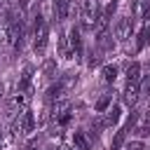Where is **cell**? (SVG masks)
Returning a JSON list of instances; mask_svg holds the SVG:
<instances>
[{"mask_svg":"<svg viewBox=\"0 0 150 150\" xmlns=\"http://www.w3.org/2000/svg\"><path fill=\"white\" fill-rule=\"evenodd\" d=\"M47 42H49V23L45 21V16L40 12L33 14V49L35 54H45L47 49Z\"/></svg>","mask_w":150,"mask_h":150,"instance_id":"1","label":"cell"},{"mask_svg":"<svg viewBox=\"0 0 150 150\" xmlns=\"http://www.w3.org/2000/svg\"><path fill=\"white\" fill-rule=\"evenodd\" d=\"M115 38L120 42H127L134 38V19L131 16H120L115 21Z\"/></svg>","mask_w":150,"mask_h":150,"instance_id":"2","label":"cell"},{"mask_svg":"<svg viewBox=\"0 0 150 150\" xmlns=\"http://www.w3.org/2000/svg\"><path fill=\"white\" fill-rule=\"evenodd\" d=\"M14 120H16V124H19L21 136H26V138H28V136L35 131V117H33V112H30L28 108H26V110H21Z\"/></svg>","mask_w":150,"mask_h":150,"instance_id":"3","label":"cell"},{"mask_svg":"<svg viewBox=\"0 0 150 150\" xmlns=\"http://www.w3.org/2000/svg\"><path fill=\"white\" fill-rule=\"evenodd\" d=\"M68 45H70L73 56L80 61V59H82V54H84V47H82V35H80V28H77V26H73V28H70V33H68Z\"/></svg>","mask_w":150,"mask_h":150,"instance_id":"4","label":"cell"},{"mask_svg":"<svg viewBox=\"0 0 150 150\" xmlns=\"http://www.w3.org/2000/svg\"><path fill=\"white\" fill-rule=\"evenodd\" d=\"M61 98H66V89H63L59 82L49 84V87H47V91H45V101L52 105V103H56V101H61Z\"/></svg>","mask_w":150,"mask_h":150,"instance_id":"5","label":"cell"},{"mask_svg":"<svg viewBox=\"0 0 150 150\" xmlns=\"http://www.w3.org/2000/svg\"><path fill=\"white\" fill-rule=\"evenodd\" d=\"M124 101H127V105H136L141 101L138 82H127V87H124Z\"/></svg>","mask_w":150,"mask_h":150,"instance_id":"6","label":"cell"},{"mask_svg":"<svg viewBox=\"0 0 150 150\" xmlns=\"http://www.w3.org/2000/svg\"><path fill=\"white\" fill-rule=\"evenodd\" d=\"M66 112H70V103H68V98H61V101H56V103H52V108H49V120H59L61 115H66Z\"/></svg>","mask_w":150,"mask_h":150,"instance_id":"7","label":"cell"},{"mask_svg":"<svg viewBox=\"0 0 150 150\" xmlns=\"http://www.w3.org/2000/svg\"><path fill=\"white\" fill-rule=\"evenodd\" d=\"M56 45H59V56H61V59H73V52H70V45H68V33L59 30Z\"/></svg>","mask_w":150,"mask_h":150,"instance_id":"8","label":"cell"},{"mask_svg":"<svg viewBox=\"0 0 150 150\" xmlns=\"http://www.w3.org/2000/svg\"><path fill=\"white\" fill-rule=\"evenodd\" d=\"M73 148L75 150H91V141L84 131H73Z\"/></svg>","mask_w":150,"mask_h":150,"instance_id":"9","label":"cell"},{"mask_svg":"<svg viewBox=\"0 0 150 150\" xmlns=\"http://www.w3.org/2000/svg\"><path fill=\"white\" fill-rule=\"evenodd\" d=\"M117 73H120V68H117L115 63H105V66H101V77H103L105 84H112V82L117 80Z\"/></svg>","mask_w":150,"mask_h":150,"instance_id":"10","label":"cell"},{"mask_svg":"<svg viewBox=\"0 0 150 150\" xmlns=\"http://www.w3.org/2000/svg\"><path fill=\"white\" fill-rule=\"evenodd\" d=\"M77 80H80V75H77L75 70H66V73H63V75L59 77V84H61V87H63L66 91H70V89H73V87L77 84Z\"/></svg>","mask_w":150,"mask_h":150,"instance_id":"11","label":"cell"},{"mask_svg":"<svg viewBox=\"0 0 150 150\" xmlns=\"http://www.w3.org/2000/svg\"><path fill=\"white\" fill-rule=\"evenodd\" d=\"M122 117V108L120 105H110L105 112H103V120H105V127H115Z\"/></svg>","mask_w":150,"mask_h":150,"instance_id":"12","label":"cell"},{"mask_svg":"<svg viewBox=\"0 0 150 150\" xmlns=\"http://www.w3.org/2000/svg\"><path fill=\"white\" fill-rule=\"evenodd\" d=\"M112 94H115V91H105V94H103V96H101V98L94 103V110H96V115H103V112H105V110L112 105Z\"/></svg>","mask_w":150,"mask_h":150,"instance_id":"13","label":"cell"},{"mask_svg":"<svg viewBox=\"0 0 150 150\" xmlns=\"http://www.w3.org/2000/svg\"><path fill=\"white\" fill-rule=\"evenodd\" d=\"M148 7H150V0H134V5H131V19L141 21V16L145 14Z\"/></svg>","mask_w":150,"mask_h":150,"instance_id":"14","label":"cell"},{"mask_svg":"<svg viewBox=\"0 0 150 150\" xmlns=\"http://www.w3.org/2000/svg\"><path fill=\"white\" fill-rule=\"evenodd\" d=\"M127 82H138L141 80V63L138 61H131L129 66H127Z\"/></svg>","mask_w":150,"mask_h":150,"instance_id":"15","label":"cell"},{"mask_svg":"<svg viewBox=\"0 0 150 150\" xmlns=\"http://www.w3.org/2000/svg\"><path fill=\"white\" fill-rule=\"evenodd\" d=\"M42 75L47 80H54L56 77V59H45L42 61Z\"/></svg>","mask_w":150,"mask_h":150,"instance_id":"16","label":"cell"},{"mask_svg":"<svg viewBox=\"0 0 150 150\" xmlns=\"http://www.w3.org/2000/svg\"><path fill=\"white\" fill-rule=\"evenodd\" d=\"M124 145H127V131L120 129L110 141V150H124Z\"/></svg>","mask_w":150,"mask_h":150,"instance_id":"17","label":"cell"},{"mask_svg":"<svg viewBox=\"0 0 150 150\" xmlns=\"http://www.w3.org/2000/svg\"><path fill=\"white\" fill-rule=\"evenodd\" d=\"M103 63V54L98 52V49H91L89 54H87V68H98Z\"/></svg>","mask_w":150,"mask_h":150,"instance_id":"18","label":"cell"},{"mask_svg":"<svg viewBox=\"0 0 150 150\" xmlns=\"http://www.w3.org/2000/svg\"><path fill=\"white\" fill-rule=\"evenodd\" d=\"M138 91H141V96H150V75H141Z\"/></svg>","mask_w":150,"mask_h":150,"instance_id":"19","label":"cell"},{"mask_svg":"<svg viewBox=\"0 0 150 150\" xmlns=\"http://www.w3.org/2000/svg\"><path fill=\"white\" fill-rule=\"evenodd\" d=\"M23 150H40V141H38V136H28L26 143H23Z\"/></svg>","mask_w":150,"mask_h":150,"instance_id":"20","label":"cell"},{"mask_svg":"<svg viewBox=\"0 0 150 150\" xmlns=\"http://www.w3.org/2000/svg\"><path fill=\"white\" fill-rule=\"evenodd\" d=\"M124 150H148V145H145L143 141H129V143L124 145Z\"/></svg>","mask_w":150,"mask_h":150,"instance_id":"21","label":"cell"},{"mask_svg":"<svg viewBox=\"0 0 150 150\" xmlns=\"http://www.w3.org/2000/svg\"><path fill=\"white\" fill-rule=\"evenodd\" d=\"M16 7H19V12H26L30 7V0H16Z\"/></svg>","mask_w":150,"mask_h":150,"instance_id":"22","label":"cell"},{"mask_svg":"<svg viewBox=\"0 0 150 150\" xmlns=\"http://www.w3.org/2000/svg\"><path fill=\"white\" fill-rule=\"evenodd\" d=\"M2 136H5V129H2V127H0V141H2Z\"/></svg>","mask_w":150,"mask_h":150,"instance_id":"23","label":"cell"},{"mask_svg":"<svg viewBox=\"0 0 150 150\" xmlns=\"http://www.w3.org/2000/svg\"><path fill=\"white\" fill-rule=\"evenodd\" d=\"M2 5H7V0H0V7H2Z\"/></svg>","mask_w":150,"mask_h":150,"instance_id":"24","label":"cell"},{"mask_svg":"<svg viewBox=\"0 0 150 150\" xmlns=\"http://www.w3.org/2000/svg\"><path fill=\"white\" fill-rule=\"evenodd\" d=\"M40 2H45V0H38V5H40Z\"/></svg>","mask_w":150,"mask_h":150,"instance_id":"25","label":"cell"},{"mask_svg":"<svg viewBox=\"0 0 150 150\" xmlns=\"http://www.w3.org/2000/svg\"><path fill=\"white\" fill-rule=\"evenodd\" d=\"M0 150H2V141H0Z\"/></svg>","mask_w":150,"mask_h":150,"instance_id":"26","label":"cell"}]
</instances>
